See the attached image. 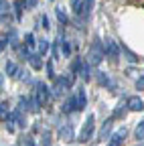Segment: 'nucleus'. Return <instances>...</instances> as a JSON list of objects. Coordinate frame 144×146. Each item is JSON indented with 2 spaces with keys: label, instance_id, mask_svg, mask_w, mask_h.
Returning a JSON list of instances; mask_svg holds the SVG:
<instances>
[{
  "label": "nucleus",
  "instance_id": "f257e3e1",
  "mask_svg": "<svg viewBox=\"0 0 144 146\" xmlns=\"http://www.w3.org/2000/svg\"><path fill=\"white\" fill-rule=\"evenodd\" d=\"M104 43L100 41V39H94L92 41V45H89V51H87V63L92 65V67H100L102 63H104Z\"/></svg>",
  "mask_w": 144,
  "mask_h": 146
},
{
  "label": "nucleus",
  "instance_id": "f03ea898",
  "mask_svg": "<svg viewBox=\"0 0 144 146\" xmlns=\"http://www.w3.org/2000/svg\"><path fill=\"white\" fill-rule=\"evenodd\" d=\"M33 87H35L33 94H35V98H37V102H39L41 108H45V106H49V104L53 102V98H51V89H49V85H47L45 81H35Z\"/></svg>",
  "mask_w": 144,
  "mask_h": 146
},
{
  "label": "nucleus",
  "instance_id": "7ed1b4c3",
  "mask_svg": "<svg viewBox=\"0 0 144 146\" xmlns=\"http://www.w3.org/2000/svg\"><path fill=\"white\" fill-rule=\"evenodd\" d=\"M94 134H96V116L94 114H87V118H85V122L81 126V130L77 134V140L81 144H85V142H89L94 138Z\"/></svg>",
  "mask_w": 144,
  "mask_h": 146
},
{
  "label": "nucleus",
  "instance_id": "20e7f679",
  "mask_svg": "<svg viewBox=\"0 0 144 146\" xmlns=\"http://www.w3.org/2000/svg\"><path fill=\"white\" fill-rule=\"evenodd\" d=\"M104 43V57H110V61H114V63H118L120 61V45L114 41V39H110V36H108V39H104L102 41Z\"/></svg>",
  "mask_w": 144,
  "mask_h": 146
},
{
  "label": "nucleus",
  "instance_id": "39448f33",
  "mask_svg": "<svg viewBox=\"0 0 144 146\" xmlns=\"http://www.w3.org/2000/svg\"><path fill=\"white\" fill-rule=\"evenodd\" d=\"M57 136L63 142H71V140L75 138V126L71 124V122H63L61 126H57Z\"/></svg>",
  "mask_w": 144,
  "mask_h": 146
},
{
  "label": "nucleus",
  "instance_id": "423d86ee",
  "mask_svg": "<svg viewBox=\"0 0 144 146\" xmlns=\"http://www.w3.org/2000/svg\"><path fill=\"white\" fill-rule=\"evenodd\" d=\"M126 138H128V130H126V126H122L118 130H114L106 142H108V146H124Z\"/></svg>",
  "mask_w": 144,
  "mask_h": 146
},
{
  "label": "nucleus",
  "instance_id": "0eeeda50",
  "mask_svg": "<svg viewBox=\"0 0 144 146\" xmlns=\"http://www.w3.org/2000/svg\"><path fill=\"white\" fill-rule=\"evenodd\" d=\"M114 132V120L112 118H106V122L102 124V128L98 130V142H106L108 138H110V134Z\"/></svg>",
  "mask_w": 144,
  "mask_h": 146
},
{
  "label": "nucleus",
  "instance_id": "6e6552de",
  "mask_svg": "<svg viewBox=\"0 0 144 146\" xmlns=\"http://www.w3.org/2000/svg\"><path fill=\"white\" fill-rule=\"evenodd\" d=\"M124 106H126V110H128V112H142V110H144L142 96H130V98H126Z\"/></svg>",
  "mask_w": 144,
  "mask_h": 146
},
{
  "label": "nucleus",
  "instance_id": "1a4fd4ad",
  "mask_svg": "<svg viewBox=\"0 0 144 146\" xmlns=\"http://www.w3.org/2000/svg\"><path fill=\"white\" fill-rule=\"evenodd\" d=\"M77 112V102H75V94H71L63 104H61V108H59V114H63V116H69V114H75Z\"/></svg>",
  "mask_w": 144,
  "mask_h": 146
},
{
  "label": "nucleus",
  "instance_id": "9d476101",
  "mask_svg": "<svg viewBox=\"0 0 144 146\" xmlns=\"http://www.w3.org/2000/svg\"><path fill=\"white\" fill-rule=\"evenodd\" d=\"M75 102H77V112H83V110L87 108V94H85L83 85L75 87Z\"/></svg>",
  "mask_w": 144,
  "mask_h": 146
},
{
  "label": "nucleus",
  "instance_id": "9b49d317",
  "mask_svg": "<svg viewBox=\"0 0 144 146\" xmlns=\"http://www.w3.org/2000/svg\"><path fill=\"white\" fill-rule=\"evenodd\" d=\"M120 53H124V59L128 61V63H132V65H138V63H140V55L134 53L128 45H124V43H122V45H120Z\"/></svg>",
  "mask_w": 144,
  "mask_h": 146
},
{
  "label": "nucleus",
  "instance_id": "f8f14e48",
  "mask_svg": "<svg viewBox=\"0 0 144 146\" xmlns=\"http://www.w3.org/2000/svg\"><path fill=\"white\" fill-rule=\"evenodd\" d=\"M27 63H29V67H31L33 71H43V65H45V59L41 57V55H39L37 51H33V53H31V57L27 59Z\"/></svg>",
  "mask_w": 144,
  "mask_h": 146
},
{
  "label": "nucleus",
  "instance_id": "ddd939ff",
  "mask_svg": "<svg viewBox=\"0 0 144 146\" xmlns=\"http://www.w3.org/2000/svg\"><path fill=\"white\" fill-rule=\"evenodd\" d=\"M81 63H83V57L75 53V57L71 59V65H69V77H71V79L79 77V71H81Z\"/></svg>",
  "mask_w": 144,
  "mask_h": 146
},
{
  "label": "nucleus",
  "instance_id": "4468645a",
  "mask_svg": "<svg viewBox=\"0 0 144 146\" xmlns=\"http://www.w3.org/2000/svg\"><path fill=\"white\" fill-rule=\"evenodd\" d=\"M94 4H96V0H83V4H81V16H79L83 23H89L92 12H94Z\"/></svg>",
  "mask_w": 144,
  "mask_h": 146
},
{
  "label": "nucleus",
  "instance_id": "2eb2a0df",
  "mask_svg": "<svg viewBox=\"0 0 144 146\" xmlns=\"http://www.w3.org/2000/svg\"><path fill=\"white\" fill-rule=\"evenodd\" d=\"M94 77H96V81H98L100 87H112V85H114L112 79H110V75H108L106 71H96V73H94Z\"/></svg>",
  "mask_w": 144,
  "mask_h": 146
},
{
  "label": "nucleus",
  "instance_id": "dca6fc26",
  "mask_svg": "<svg viewBox=\"0 0 144 146\" xmlns=\"http://www.w3.org/2000/svg\"><path fill=\"white\" fill-rule=\"evenodd\" d=\"M41 110H43V108L39 106V102H37V98H35V94L31 91L29 98H27V112H31V114H39Z\"/></svg>",
  "mask_w": 144,
  "mask_h": 146
},
{
  "label": "nucleus",
  "instance_id": "f3484780",
  "mask_svg": "<svg viewBox=\"0 0 144 146\" xmlns=\"http://www.w3.org/2000/svg\"><path fill=\"white\" fill-rule=\"evenodd\" d=\"M49 47H51V41L49 39H39L37 45H35V51H37L41 57H47V55H49Z\"/></svg>",
  "mask_w": 144,
  "mask_h": 146
},
{
  "label": "nucleus",
  "instance_id": "a211bd4d",
  "mask_svg": "<svg viewBox=\"0 0 144 146\" xmlns=\"http://www.w3.org/2000/svg\"><path fill=\"white\" fill-rule=\"evenodd\" d=\"M126 116H128V110H126V106H124V102H122V104H118V106L114 108V112H112L110 118H112L114 122H118V120H124Z\"/></svg>",
  "mask_w": 144,
  "mask_h": 146
},
{
  "label": "nucleus",
  "instance_id": "6ab92c4d",
  "mask_svg": "<svg viewBox=\"0 0 144 146\" xmlns=\"http://www.w3.org/2000/svg\"><path fill=\"white\" fill-rule=\"evenodd\" d=\"M19 63H16V61H12V59H8L6 61V65H4V77H16V71H19Z\"/></svg>",
  "mask_w": 144,
  "mask_h": 146
},
{
  "label": "nucleus",
  "instance_id": "aec40b11",
  "mask_svg": "<svg viewBox=\"0 0 144 146\" xmlns=\"http://www.w3.org/2000/svg\"><path fill=\"white\" fill-rule=\"evenodd\" d=\"M92 69H94V67L83 59V63H81V71H79V77L83 79V83H89V81H92Z\"/></svg>",
  "mask_w": 144,
  "mask_h": 146
},
{
  "label": "nucleus",
  "instance_id": "412c9836",
  "mask_svg": "<svg viewBox=\"0 0 144 146\" xmlns=\"http://www.w3.org/2000/svg\"><path fill=\"white\" fill-rule=\"evenodd\" d=\"M14 14V21H23V14H25V6H23V0H12V10Z\"/></svg>",
  "mask_w": 144,
  "mask_h": 146
},
{
  "label": "nucleus",
  "instance_id": "4be33fe9",
  "mask_svg": "<svg viewBox=\"0 0 144 146\" xmlns=\"http://www.w3.org/2000/svg\"><path fill=\"white\" fill-rule=\"evenodd\" d=\"M53 81H55V83H59L65 91H69V89H73V79H71L69 75H59V77H55V79H53Z\"/></svg>",
  "mask_w": 144,
  "mask_h": 146
},
{
  "label": "nucleus",
  "instance_id": "5701e85b",
  "mask_svg": "<svg viewBox=\"0 0 144 146\" xmlns=\"http://www.w3.org/2000/svg\"><path fill=\"white\" fill-rule=\"evenodd\" d=\"M59 51H61V57H71V53H73L71 41H69V39H61V43H59Z\"/></svg>",
  "mask_w": 144,
  "mask_h": 146
},
{
  "label": "nucleus",
  "instance_id": "b1692460",
  "mask_svg": "<svg viewBox=\"0 0 144 146\" xmlns=\"http://www.w3.org/2000/svg\"><path fill=\"white\" fill-rule=\"evenodd\" d=\"M55 16H57V21H59V25L65 29V27H69V16H67V12L61 8V6H55Z\"/></svg>",
  "mask_w": 144,
  "mask_h": 146
},
{
  "label": "nucleus",
  "instance_id": "393cba45",
  "mask_svg": "<svg viewBox=\"0 0 144 146\" xmlns=\"http://www.w3.org/2000/svg\"><path fill=\"white\" fill-rule=\"evenodd\" d=\"M14 51H16V57H19V61H27V59L31 57V53H33V51H31L29 47H25L23 43H21L19 47H16Z\"/></svg>",
  "mask_w": 144,
  "mask_h": 146
},
{
  "label": "nucleus",
  "instance_id": "a878e982",
  "mask_svg": "<svg viewBox=\"0 0 144 146\" xmlns=\"http://www.w3.org/2000/svg\"><path fill=\"white\" fill-rule=\"evenodd\" d=\"M23 45L29 47L31 51H35V45H37V36H35V33H27L23 36Z\"/></svg>",
  "mask_w": 144,
  "mask_h": 146
},
{
  "label": "nucleus",
  "instance_id": "bb28decb",
  "mask_svg": "<svg viewBox=\"0 0 144 146\" xmlns=\"http://www.w3.org/2000/svg\"><path fill=\"white\" fill-rule=\"evenodd\" d=\"M10 100H4V102H0V122H4L6 116L10 114Z\"/></svg>",
  "mask_w": 144,
  "mask_h": 146
},
{
  "label": "nucleus",
  "instance_id": "cd10ccee",
  "mask_svg": "<svg viewBox=\"0 0 144 146\" xmlns=\"http://www.w3.org/2000/svg\"><path fill=\"white\" fill-rule=\"evenodd\" d=\"M43 69L47 71V79H51V81H53V79H55V77H57V73H55V63H53L51 59H49V61H45V65H43Z\"/></svg>",
  "mask_w": 144,
  "mask_h": 146
},
{
  "label": "nucleus",
  "instance_id": "c85d7f7f",
  "mask_svg": "<svg viewBox=\"0 0 144 146\" xmlns=\"http://www.w3.org/2000/svg\"><path fill=\"white\" fill-rule=\"evenodd\" d=\"M14 79H19V81H23V83H29V81H31V71L25 69V67H19V71H16V77H14Z\"/></svg>",
  "mask_w": 144,
  "mask_h": 146
},
{
  "label": "nucleus",
  "instance_id": "c756f323",
  "mask_svg": "<svg viewBox=\"0 0 144 146\" xmlns=\"http://www.w3.org/2000/svg\"><path fill=\"white\" fill-rule=\"evenodd\" d=\"M12 23H14V14L10 10L0 12V25H12Z\"/></svg>",
  "mask_w": 144,
  "mask_h": 146
},
{
  "label": "nucleus",
  "instance_id": "7c9ffc66",
  "mask_svg": "<svg viewBox=\"0 0 144 146\" xmlns=\"http://www.w3.org/2000/svg\"><path fill=\"white\" fill-rule=\"evenodd\" d=\"M134 138H136L138 142L144 140V122H142V120H140V122L136 124V128H134Z\"/></svg>",
  "mask_w": 144,
  "mask_h": 146
},
{
  "label": "nucleus",
  "instance_id": "2f4dec72",
  "mask_svg": "<svg viewBox=\"0 0 144 146\" xmlns=\"http://www.w3.org/2000/svg\"><path fill=\"white\" fill-rule=\"evenodd\" d=\"M4 126H6V130L10 132V134H14L16 132V124H14V118H12V112L6 116V120H4Z\"/></svg>",
  "mask_w": 144,
  "mask_h": 146
},
{
  "label": "nucleus",
  "instance_id": "473e14b6",
  "mask_svg": "<svg viewBox=\"0 0 144 146\" xmlns=\"http://www.w3.org/2000/svg\"><path fill=\"white\" fill-rule=\"evenodd\" d=\"M51 144H53V136H51L49 130H45V132L41 134V142H39V146H51Z\"/></svg>",
  "mask_w": 144,
  "mask_h": 146
},
{
  "label": "nucleus",
  "instance_id": "72a5a7b5",
  "mask_svg": "<svg viewBox=\"0 0 144 146\" xmlns=\"http://www.w3.org/2000/svg\"><path fill=\"white\" fill-rule=\"evenodd\" d=\"M81 4H83V0H71V10H73L75 18L81 16Z\"/></svg>",
  "mask_w": 144,
  "mask_h": 146
},
{
  "label": "nucleus",
  "instance_id": "f704fd0d",
  "mask_svg": "<svg viewBox=\"0 0 144 146\" xmlns=\"http://www.w3.org/2000/svg\"><path fill=\"white\" fill-rule=\"evenodd\" d=\"M39 27H43L45 31L51 29V25H49V16H47V14H41V16H39Z\"/></svg>",
  "mask_w": 144,
  "mask_h": 146
},
{
  "label": "nucleus",
  "instance_id": "c9c22d12",
  "mask_svg": "<svg viewBox=\"0 0 144 146\" xmlns=\"http://www.w3.org/2000/svg\"><path fill=\"white\" fill-rule=\"evenodd\" d=\"M37 4H39V0H23L25 10H33V8H37Z\"/></svg>",
  "mask_w": 144,
  "mask_h": 146
},
{
  "label": "nucleus",
  "instance_id": "e433bc0d",
  "mask_svg": "<svg viewBox=\"0 0 144 146\" xmlns=\"http://www.w3.org/2000/svg\"><path fill=\"white\" fill-rule=\"evenodd\" d=\"M23 144H25V146H37V144H35V138H33L31 134H25V136H23Z\"/></svg>",
  "mask_w": 144,
  "mask_h": 146
},
{
  "label": "nucleus",
  "instance_id": "4c0bfd02",
  "mask_svg": "<svg viewBox=\"0 0 144 146\" xmlns=\"http://www.w3.org/2000/svg\"><path fill=\"white\" fill-rule=\"evenodd\" d=\"M6 47H8V39L6 36H0V53H4Z\"/></svg>",
  "mask_w": 144,
  "mask_h": 146
},
{
  "label": "nucleus",
  "instance_id": "58836bf2",
  "mask_svg": "<svg viewBox=\"0 0 144 146\" xmlns=\"http://www.w3.org/2000/svg\"><path fill=\"white\" fill-rule=\"evenodd\" d=\"M136 89L138 91L144 89V77H142V73H140V77H136Z\"/></svg>",
  "mask_w": 144,
  "mask_h": 146
},
{
  "label": "nucleus",
  "instance_id": "ea45409f",
  "mask_svg": "<svg viewBox=\"0 0 144 146\" xmlns=\"http://www.w3.org/2000/svg\"><path fill=\"white\" fill-rule=\"evenodd\" d=\"M4 10H10V2L8 0H0V12H4Z\"/></svg>",
  "mask_w": 144,
  "mask_h": 146
},
{
  "label": "nucleus",
  "instance_id": "a19ab883",
  "mask_svg": "<svg viewBox=\"0 0 144 146\" xmlns=\"http://www.w3.org/2000/svg\"><path fill=\"white\" fill-rule=\"evenodd\" d=\"M4 89V73H0V91Z\"/></svg>",
  "mask_w": 144,
  "mask_h": 146
},
{
  "label": "nucleus",
  "instance_id": "79ce46f5",
  "mask_svg": "<svg viewBox=\"0 0 144 146\" xmlns=\"http://www.w3.org/2000/svg\"><path fill=\"white\" fill-rule=\"evenodd\" d=\"M138 146H142V142H140V144H138Z\"/></svg>",
  "mask_w": 144,
  "mask_h": 146
}]
</instances>
